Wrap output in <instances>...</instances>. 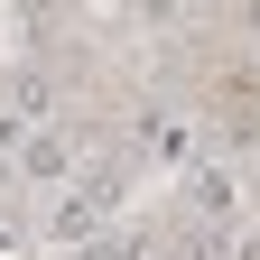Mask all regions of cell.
Wrapping results in <instances>:
<instances>
[{"instance_id":"5","label":"cell","mask_w":260,"mask_h":260,"mask_svg":"<svg viewBox=\"0 0 260 260\" xmlns=\"http://www.w3.org/2000/svg\"><path fill=\"white\" fill-rule=\"evenodd\" d=\"M233 260H260V242H242V251H233Z\"/></svg>"},{"instance_id":"1","label":"cell","mask_w":260,"mask_h":260,"mask_svg":"<svg viewBox=\"0 0 260 260\" xmlns=\"http://www.w3.org/2000/svg\"><path fill=\"white\" fill-rule=\"evenodd\" d=\"M19 168H28V177H38V186H56L65 168H75V149H65V140H56V130H28V140H19Z\"/></svg>"},{"instance_id":"2","label":"cell","mask_w":260,"mask_h":260,"mask_svg":"<svg viewBox=\"0 0 260 260\" xmlns=\"http://www.w3.org/2000/svg\"><path fill=\"white\" fill-rule=\"evenodd\" d=\"M140 149H149V158H186V121H168V112H140Z\"/></svg>"},{"instance_id":"4","label":"cell","mask_w":260,"mask_h":260,"mask_svg":"<svg viewBox=\"0 0 260 260\" xmlns=\"http://www.w3.org/2000/svg\"><path fill=\"white\" fill-rule=\"evenodd\" d=\"M195 214H233V177H214V168H195Z\"/></svg>"},{"instance_id":"6","label":"cell","mask_w":260,"mask_h":260,"mask_svg":"<svg viewBox=\"0 0 260 260\" xmlns=\"http://www.w3.org/2000/svg\"><path fill=\"white\" fill-rule=\"evenodd\" d=\"M93 260H130V251H93Z\"/></svg>"},{"instance_id":"3","label":"cell","mask_w":260,"mask_h":260,"mask_svg":"<svg viewBox=\"0 0 260 260\" xmlns=\"http://www.w3.org/2000/svg\"><path fill=\"white\" fill-rule=\"evenodd\" d=\"M93 233H103V205H93V195L56 205V242H93Z\"/></svg>"}]
</instances>
